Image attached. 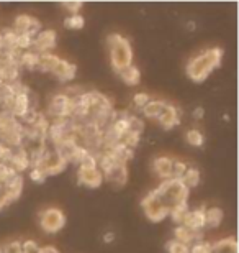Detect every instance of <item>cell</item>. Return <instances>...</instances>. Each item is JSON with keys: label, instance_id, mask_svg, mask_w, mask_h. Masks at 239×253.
<instances>
[{"label": "cell", "instance_id": "cell-1", "mask_svg": "<svg viewBox=\"0 0 239 253\" xmlns=\"http://www.w3.org/2000/svg\"><path fill=\"white\" fill-rule=\"evenodd\" d=\"M221 58H223V49L220 48L206 49V51H203L202 54L190 59V63L187 64V74L195 83H202V81H205L211 74L213 69H216L221 64Z\"/></svg>", "mask_w": 239, "mask_h": 253}, {"label": "cell", "instance_id": "cell-2", "mask_svg": "<svg viewBox=\"0 0 239 253\" xmlns=\"http://www.w3.org/2000/svg\"><path fill=\"white\" fill-rule=\"evenodd\" d=\"M106 43H108L110 49L111 66H113L116 73L133 64V49H131V44L125 37H121L118 33H111L106 38Z\"/></svg>", "mask_w": 239, "mask_h": 253}, {"label": "cell", "instance_id": "cell-3", "mask_svg": "<svg viewBox=\"0 0 239 253\" xmlns=\"http://www.w3.org/2000/svg\"><path fill=\"white\" fill-rule=\"evenodd\" d=\"M0 141L10 148H17L23 143V125L13 117L12 112L0 109Z\"/></svg>", "mask_w": 239, "mask_h": 253}, {"label": "cell", "instance_id": "cell-4", "mask_svg": "<svg viewBox=\"0 0 239 253\" xmlns=\"http://www.w3.org/2000/svg\"><path fill=\"white\" fill-rule=\"evenodd\" d=\"M39 225L48 234H56L66 225V217L63 211L56 209V207H49L39 215Z\"/></svg>", "mask_w": 239, "mask_h": 253}, {"label": "cell", "instance_id": "cell-5", "mask_svg": "<svg viewBox=\"0 0 239 253\" xmlns=\"http://www.w3.org/2000/svg\"><path fill=\"white\" fill-rule=\"evenodd\" d=\"M141 206H143L146 217L149 220H152V222H159L162 219H166V217L169 215V212H171L169 207L162 204L161 201H157L156 197L151 194V192L143 199Z\"/></svg>", "mask_w": 239, "mask_h": 253}, {"label": "cell", "instance_id": "cell-6", "mask_svg": "<svg viewBox=\"0 0 239 253\" xmlns=\"http://www.w3.org/2000/svg\"><path fill=\"white\" fill-rule=\"evenodd\" d=\"M66 166H68V161H64L54 150H46V153H44L38 168L41 169L48 178V176H54V174L63 173V171L66 169Z\"/></svg>", "mask_w": 239, "mask_h": 253}, {"label": "cell", "instance_id": "cell-7", "mask_svg": "<svg viewBox=\"0 0 239 253\" xmlns=\"http://www.w3.org/2000/svg\"><path fill=\"white\" fill-rule=\"evenodd\" d=\"M48 115H51L54 120L70 117V99L63 92L54 94L48 104Z\"/></svg>", "mask_w": 239, "mask_h": 253}, {"label": "cell", "instance_id": "cell-8", "mask_svg": "<svg viewBox=\"0 0 239 253\" xmlns=\"http://www.w3.org/2000/svg\"><path fill=\"white\" fill-rule=\"evenodd\" d=\"M15 32L17 35L20 33H25V35H30V37H36V35L41 32V23H39L38 18L34 17H30V15H18L15 18Z\"/></svg>", "mask_w": 239, "mask_h": 253}, {"label": "cell", "instance_id": "cell-9", "mask_svg": "<svg viewBox=\"0 0 239 253\" xmlns=\"http://www.w3.org/2000/svg\"><path fill=\"white\" fill-rule=\"evenodd\" d=\"M56 40H58V35H56L54 30H41L36 37L33 38V49L34 53L43 54V53H49V49H53L56 46Z\"/></svg>", "mask_w": 239, "mask_h": 253}, {"label": "cell", "instance_id": "cell-10", "mask_svg": "<svg viewBox=\"0 0 239 253\" xmlns=\"http://www.w3.org/2000/svg\"><path fill=\"white\" fill-rule=\"evenodd\" d=\"M103 179H106L108 183H113L115 186H121L126 184L128 181V169H126V163H121V161H116L113 166H110L108 169L103 171Z\"/></svg>", "mask_w": 239, "mask_h": 253}, {"label": "cell", "instance_id": "cell-11", "mask_svg": "<svg viewBox=\"0 0 239 253\" xmlns=\"http://www.w3.org/2000/svg\"><path fill=\"white\" fill-rule=\"evenodd\" d=\"M79 184L87 186V188H100L103 183V174L99 168H80L77 171Z\"/></svg>", "mask_w": 239, "mask_h": 253}, {"label": "cell", "instance_id": "cell-12", "mask_svg": "<svg viewBox=\"0 0 239 253\" xmlns=\"http://www.w3.org/2000/svg\"><path fill=\"white\" fill-rule=\"evenodd\" d=\"M205 206H202L200 209H195L192 212L189 211L180 225H184L190 232H202L205 229Z\"/></svg>", "mask_w": 239, "mask_h": 253}, {"label": "cell", "instance_id": "cell-13", "mask_svg": "<svg viewBox=\"0 0 239 253\" xmlns=\"http://www.w3.org/2000/svg\"><path fill=\"white\" fill-rule=\"evenodd\" d=\"M8 165L15 173H23L30 168V158H28V151L23 146H17L12 148V156L8 160Z\"/></svg>", "mask_w": 239, "mask_h": 253}, {"label": "cell", "instance_id": "cell-14", "mask_svg": "<svg viewBox=\"0 0 239 253\" xmlns=\"http://www.w3.org/2000/svg\"><path fill=\"white\" fill-rule=\"evenodd\" d=\"M5 188V199H7V204L10 206L12 202H15L20 197L23 191V178L22 174H15L12 176L7 183L3 184Z\"/></svg>", "mask_w": 239, "mask_h": 253}, {"label": "cell", "instance_id": "cell-15", "mask_svg": "<svg viewBox=\"0 0 239 253\" xmlns=\"http://www.w3.org/2000/svg\"><path fill=\"white\" fill-rule=\"evenodd\" d=\"M157 120H159L161 126L169 130L172 126L180 124V112H179V109L174 107L172 104H166V107L162 109V112L159 117H157Z\"/></svg>", "mask_w": 239, "mask_h": 253}, {"label": "cell", "instance_id": "cell-16", "mask_svg": "<svg viewBox=\"0 0 239 253\" xmlns=\"http://www.w3.org/2000/svg\"><path fill=\"white\" fill-rule=\"evenodd\" d=\"M56 78H58L61 83H69V81H72L75 78V73H77V66L66 61V59H59L58 64H56V68L51 71Z\"/></svg>", "mask_w": 239, "mask_h": 253}, {"label": "cell", "instance_id": "cell-17", "mask_svg": "<svg viewBox=\"0 0 239 253\" xmlns=\"http://www.w3.org/2000/svg\"><path fill=\"white\" fill-rule=\"evenodd\" d=\"M174 237L177 242L184 245H190V244H198V242H203V232H190L189 229H185L184 225H177L174 229Z\"/></svg>", "mask_w": 239, "mask_h": 253}, {"label": "cell", "instance_id": "cell-18", "mask_svg": "<svg viewBox=\"0 0 239 253\" xmlns=\"http://www.w3.org/2000/svg\"><path fill=\"white\" fill-rule=\"evenodd\" d=\"M152 168H154L156 174L161 176V178H166V179H171V174H172V160L169 156H157L152 163Z\"/></svg>", "mask_w": 239, "mask_h": 253}, {"label": "cell", "instance_id": "cell-19", "mask_svg": "<svg viewBox=\"0 0 239 253\" xmlns=\"http://www.w3.org/2000/svg\"><path fill=\"white\" fill-rule=\"evenodd\" d=\"M223 217H225V212L220 207H210V209L205 211V227L208 229H216V227L221 225Z\"/></svg>", "mask_w": 239, "mask_h": 253}, {"label": "cell", "instance_id": "cell-20", "mask_svg": "<svg viewBox=\"0 0 239 253\" xmlns=\"http://www.w3.org/2000/svg\"><path fill=\"white\" fill-rule=\"evenodd\" d=\"M211 253H238V242L235 237L211 244Z\"/></svg>", "mask_w": 239, "mask_h": 253}, {"label": "cell", "instance_id": "cell-21", "mask_svg": "<svg viewBox=\"0 0 239 253\" xmlns=\"http://www.w3.org/2000/svg\"><path fill=\"white\" fill-rule=\"evenodd\" d=\"M118 74H120V78L123 79V83H126L128 85H138L139 81H141V73H139V69L136 68L135 64H131V66H128V68H125V69H121Z\"/></svg>", "mask_w": 239, "mask_h": 253}, {"label": "cell", "instance_id": "cell-22", "mask_svg": "<svg viewBox=\"0 0 239 253\" xmlns=\"http://www.w3.org/2000/svg\"><path fill=\"white\" fill-rule=\"evenodd\" d=\"M59 59L61 58H58L53 53L39 54V66H38V69L41 71V73H51V71L56 68V64H58Z\"/></svg>", "mask_w": 239, "mask_h": 253}, {"label": "cell", "instance_id": "cell-23", "mask_svg": "<svg viewBox=\"0 0 239 253\" xmlns=\"http://www.w3.org/2000/svg\"><path fill=\"white\" fill-rule=\"evenodd\" d=\"M166 104L167 102H164V100H149V102H147L141 110H143V114L146 115V117L157 119L161 115L162 109L166 107Z\"/></svg>", "mask_w": 239, "mask_h": 253}, {"label": "cell", "instance_id": "cell-24", "mask_svg": "<svg viewBox=\"0 0 239 253\" xmlns=\"http://www.w3.org/2000/svg\"><path fill=\"white\" fill-rule=\"evenodd\" d=\"M20 66L22 68H28L30 71L38 69L39 66V54L34 51H25L20 56Z\"/></svg>", "mask_w": 239, "mask_h": 253}, {"label": "cell", "instance_id": "cell-25", "mask_svg": "<svg viewBox=\"0 0 239 253\" xmlns=\"http://www.w3.org/2000/svg\"><path fill=\"white\" fill-rule=\"evenodd\" d=\"M0 37H2V42H3V49H17L18 35L13 28H3L2 32H0Z\"/></svg>", "mask_w": 239, "mask_h": 253}, {"label": "cell", "instance_id": "cell-26", "mask_svg": "<svg viewBox=\"0 0 239 253\" xmlns=\"http://www.w3.org/2000/svg\"><path fill=\"white\" fill-rule=\"evenodd\" d=\"M0 69H2L3 83L12 84V83L20 81V73H22V68H20V66H3V68H0Z\"/></svg>", "mask_w": 239, "mask_h": 253}, {"label": "cell", "instance_id": "cell-27", "mask_svg": "<svg viewBox=\"0 0 239 253\" xmlns=\"http://www.w3.org/2000/svg\"><path fill=\"white\" fill-rule=\"evenodd\" d=\"M182 183L187 189L189 188H197L198 184H200V171L195 169V168H187L185 174L182 176Z\"/></svg>", "mask_w": 239, "mask_h": 253}, {"label": "cell", "instance_id": "cell-28", "mask_svg": "<svg viewBox=\"0 0 239 253\" xmlns=\"http://www.w3.org/2000/svg\"><path fill=\"white\" fill-rule=\"evenodd\" d=\"M187 212H189V206H187V202H180V204H175V206H172V207H171L169 215L172 217V220H174L175 224H179V225H180Z\"/></svg>", "mask_w": 239, "mask_h": 253}, {"label": "cell", "instance_id": "cell-29", "mask_svg": "<svg viewBox=\"0 0 239 253\" xmlns=\"http://www.w3.org/2000/svg\"><path fill=\"white\" fill-rule=\"evenodd\" d=\"M185 140H187V143L192 145V146H202L203 143H205V136H203L202 131L197 130V128H192V130L187 131Z\"/></svg>", "mask_w": 239, "mask_h": 253}, {"label": "cell", "instance_id": "cell-30", "mask_svg": "<svg viewBox=\"0 0 239 253\" xmlns=\"http://www.w3.org/2000/svg\"><path fill=\"white\" fill-rule=\"evenodd\" d=\"M139 140H141V135L138 133H135V131H126V133L123 135V138H121V143H123L126 148H130V150H135L136 146H138L139 143Z\"/></svg>", "mask_w": 239, "mask_h": 253}, {"label": "cell", "instance_id": "cell-31", "mask_svg": "<svg viewBox=\"0 0 239 253\" xmlns=\"http://www.w3.org/2000/svg\"><path fill=\"white\" fill-rule=\"evenodd\" d=\"M84 25H85V20L82 15H79V13L64 20V27L69 30H80V28H84Z\"/></svg>", "mask_w": 239, "mask_h": 253}, {"label": "cell", "instance_id": "cell-32", "mask_svg": "<svg viewBox=\"0 0 239 253\" xmlns=\"http://www.w3.org/2000/svg\"><path fill=\"white\" fill-rule=\"evenodd\" d=\"M128 125H130V131H135V133H138V135H143L144 122L139 117H136V115L131 114L130 119H128Z\"/></svg>", "mask_w": 239, "mask_h": 253}, {"label": "cell", "instance_id": "cell-33", "mask_svg": "<svg viewBox=\"0 0 239 253\" xmlns=\"http://www.w3.org/2000/svg\"><path fill=\"white\" fill-rule=\"evenodd\" d=\"M166 250L167 253H189L190 247L180 244V242H177V240H171L169 244L166 245Z\"/></svg>", "mask_w": 239, "mask_h": 253}, {"label": "cell", "instance_id": "cell-34", "mask_svg": "<svg viewBox=\"0 0 239 253\" xmlns=\"http://www.w3.org/2000/svg\"><path fill=\"white\" fill-rule=\"evenodd\" d=\"M187 171V165L184 161H172V179H182V176L185 174Z\"/></svg>", "mask_w": 239, "mask_h": 253}, {"label": "cell", "instance_id": "cell-35", "mask_svg": "<svg viewBox=\"0 0 239 253\" xmlns=\"http://www.w3.org/2000/svg\"><path fill=\"white\" fill-rule=\"evenodd\" d=\"M15 174H18V173H15V171L10 168L8 163H0V184H5Z\"/></svg>", "mask_w": 239, "mask_h": 253}, {"label": "cell", "instance_id": "cell-36", "mask_svg": "<svg viewBox=\"0 0 239 253\" xmlns=\"http://www.w3.org/2000/svg\"><path fill=\"white\" fill-rule=\"evenodd\" d=\"M32 46H33V37L20 33L17 38V49H30Z\"/></svg>", "mask_w": 239, "mask_h": 253}, {"label": "cell", "instance_id": "cell-37", "mask_svg": "<svg viewBox=\"0 0 239 253\" xmlns=\"http://www.w3.org/2000/svg\"><path fill=\"white\" fill-rule=\"evenodd\" d=\"M189 253H211V244H208V242H198V244H193Z\"/></svg>", "mask_w": 239, "mask_h": 253}, {"label": "cell", "instance_id": "cell-38", "mask_svg": "<svg viewBox=\"0 0 239 253\" xmlns=\"http://www.w3.org/2000/svg\"><path fill=\"white\" fill-rule=\"evenodd\" d=\"M30 179L34 181V183H38V184H41L46 181V174H44L39 168H32V171H30Z\"/></svg>", "mask_w": 239, "mask_h": 253}, {"label": "cell", "instance_id": "cell-39", "mask_svg": "<svg viewBox=\"0 0 239 253\" xmlns=\"http://www.w3.org/2000/svg\"><path fill=\"white\" fill-rule=\"evenodd\" d=\"M149 100H151V97L146 92H138V94H135V97H133L135 105H136V107H139V109H143L144 105L149 102Z\"/></svg>", "mask_w": 239, "mask_h": 253}, {"label": "cell", "instance_id": "cell-40", "mask_svg": "<svg viewBox=\"0 0 239 253\" xmlns=\"http://www.w3.org/2000/svg\"><path fill=\"white\" fill-rule=\"evenodd\" d=\"M39 245L34 240H27L25 244H22V253H38Z\"/></svg>", "mask_w": 239, "mask_h": 253}, {"label": "cell", "instance_id": "cell-41", "mask_svg": "<svg viewBox=\"0 0 239 253\" xmlns=\"http://www.w3.org/2000/svg\"><path fill=\"white\" fill-rule=\"evenodd\" d=\"M10 156H12V148L0 141V163H8Z\"/></svg>", "mask_w": 239, "mask_h": 253}, {"label": "cell", "instance_id": "cell-42", "mask_svg": "<svg viewBox=\"0 0 239 253\" xmlns=\"http://www.w3.org/2000/svg\"><path fill=\"white\" fill-rule=\"evenodd\" d=\"M64 5V8H68L69 12H72L74 15H77L79 13V10L82 8V2H79V0H74V2H63Z\"/></svg>", "mask_w": 239, "mask_h": 253}, {"label": "cell", "instance_id": "cell-43", "mask_svg": "<svg viewBox=\"0 0 239 253\" xmlns=\"http://www.w3.org/2000/svg\"><path fill=\"white\" fill-rule=\"evenodd\" d=\"M203 115H205V109L203 107H197L195 110H193V119L200 120V119H203Z\"/></svg>", "mask_w": 239, "mask_h": 253}, {"label": "cell", "instance_id": "cell-44", "mask_svg": "<svg viewBox=\"0 0 239 253\" xmlns=\"http://www.w3.org/2000/svg\"><path fill=\"white\" fill-rule=\"evenodd\" d=\"M113 239H115L113 232H106V234L103 235V242H105V244H111V242H113Z\"/></svg>", "mask_w": 239, "mask_h": 253}, {"label": "cell", "instance_id": "cell-45", "mask_svg": "<svg viewBox=\"0 0 239 253\" xmlns=\"http://www.w3.org/2000/svg\"><path fill=\"white\" fill-rule=\"evenodd\" d=\"M38 253H59L54 247H44V249H39Z\"/></svg>", "mask_w": 239, "mask_h": 253}, {"label": "cell", "instance_id": "cell-46", "mask_svg": "<svg viewBox=\"0 0 239 253\" xmlns=\"http://www.w3.org/2000/svg\"><path fill=\"white\" fill-rule=\"evenodd\" d=\"M0 253H2V249H0Z\"/></svg>", "mask_w": 239, "mask_h": 253}, {"label": "cell", "instance_id": "cell-47", "mask_svg": "<svg viewBox=\"0 0 239 253\" xmlns=\"http://www.w3.org/2000/svg\"><path fill=\"white\" fill-rule=\"evenodd\" d=\"M0 53H2V49H0Z\"/></svg>", "mask_w": 239, "mask_h": 253}]
</instances>
